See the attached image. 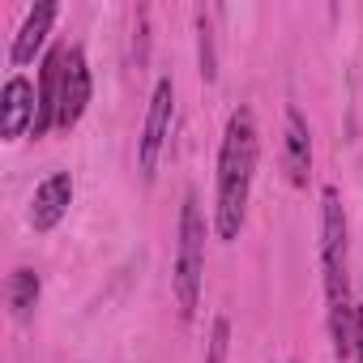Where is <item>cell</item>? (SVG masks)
Segmentation results:
<instances>
[{
  "label": "cell",
  "instance_id": "6da1fadb",
  "mask_svg": "<svg viewBox=\"0 0 363 363\" xmlns=\"http://www.w3.org/2000/svg\"><path fill=\"white\" fill-rule=\"evenodd\" d=\"M320 269H325V299H329V337L337 359H354V312L350 299V240H346V210L342 193L329 184L320 193Z\"/></svg>",
  "mask_w": 363,
  "mask_h": 363
},
{
  "label": "cell",
  "instance_id": "7a4b0ae2",
  "mask_svg": "<svg viewBox=\"0 0 363 363\" xmlns=\"http://www.w3.org/2000/svg\"><path fill=\"white\" fill-rule=\"evenodd\" d=\"M257 116L248 107H235L223 133L218 150V206H214V235L235 240L248 218V193H252V175H257Z\"/></svg>",
  "mask_w": 363,
  "mask_h": 363
},
{
  "label": "cell",
  "instance_id": "3957f363",
  "mask_svg": "<svg viewBox=\"0 0 363 363\" xmlns=\"http://www.w3.org/2000/svg\"><path fill=\"white\" fill-rule=\"evenodd\" d=\"M201 282H206V214L197 193H184L179 206V244H175V269H171V291L179 320H193L201 303Z\"/></svg>",
  "mask_w": 363,
  "mask_h": 363
},
{
  "label": "cell",
  "instance_id": "277c9868",
  "mask_svg": "<svg viewBox=\"0 0 363 363\" xmlns=\"http://www.w3.org/2000/svg\"><path fill=\"white\" fill-rule=\"evenodd\" d=\"M171 116H175V86H171V77H158V86L150 94V107H145L141 137H137V171H141L145 184L158 171V158H162V145H167V133H171Z\"/></svg>",
  "mask_w": 363,
  "mask_h": 363
},
{
  "label": "cell",
  "instance_id": "5b68a950",
  "mask_svg": "<svg viewBox=\"0 0 363 363\" xmlns=\"http://www.w3.org/2000/svg\"><path fill=\"white\" fill-rule=\"evenodd\" d=\"M94 82H90V65L82 48H65V77H60V111H56V128L69 133L82 124L86 107H90Z\"/></svg>",
  "mask_w": 363,
  "mask_h": 363
},
{
  "label": "cell",
  "instance_id": "8992f818",
  "mask_svg": "<svg viewBox=\"0 0 363 363\" xmlns=\"http://www.w3.org/2000/svg\"><path fill=\"white\" fill-rule=\"evenodd\" d=\"M35 116H39V90L26 77H9L0 90V137L18 141L22 133L35 128Z\"/></svg>",
  "mask_w": 363,
  "mask_h": 363
},
{
  "label": "cell",
  "instance_id": "52a82bcc",
  "mask_svg": "<svg viewBox=\"0 0 363 363\" xmlns=\"http://www.w3.org/2000/svg\"><path fill=\"white\" fill-rule=\"evenodd\" d=\"M69 206H73V175L69 171H52L35 189V197H30V227L35 231H56L65 223Z\"/></svg>",
  "mask_w": 363,
  "mask_h": 363
},
{
  "label": "cell",
  "instance_id": "ba28073f",
  "mask_svg": "<svg viewBox=\"0 0 363 363\" xmlns=\"http://www.w3.org/2000/svg\"><path fill=\"white\" fill-rule=\"evenodd\" d=\"M282 167H286V179H291L295 189H303V184H308V175H312V133H308V120L299 116V107H286Z\"/></svg>",
  "mask_w": 363,
  "mask_h": 363
},
{
  "label": "cell",
  "instance_id": "9c48e42d",
  "mask_svg": "<svg viewBox=\"0 0 363 363\" xmlns=\"http://www.w3.org/2000/svg\"><path fill=\"white\" fill-rule=\"evenodd\" d=\"M60 77H65V48H52L43 56L39 69V116H35V137H48L56 128V111H60Z\"/></svg>",
  "mask_w": 363,
  "mask_h": 363
},
{
  "label": "cell",
  "instance_id": "30bf717a",
  "mask_svg": "<svg viewBox=\"0 0 363 363\" xmlns=\"http://www.w3.org/2000/svg\"><path fill=\"white\" fill-rule=\"evenodd\" d=\"M56 13H60L56 5H35V9L26 13L22 30L13 35V48H9V60H13V65H30V60H35V52L43 48V39H48Z\"/></svg>",
  "mask_w": 363,
  "mask_h": 363
},
{
  "label": "cell",
  "instance_id": "8fae6325",
  "mask_svg": "<svg viewBox=\"0 0 363 363\" xmlns=\"http://www.w3.org/2000/svg\"><path fill=\"white\" fill-rule=\"evenodd\" d=\"M5 295H9V312H13V320H30L35 316V308H39V295H43V282H39V274L35 269H13L9 274V282H5Z\"/></svg>",
  "mask_w": 363,
  "mask_h": 363
},
{
  "label": "cell",
  "instance_id": "7c38bea8",
  "mask_svg": "<svg viewBox=\"0 0 363 363\" xmlns=\"http://www.w3.org/2000/svg\"><path fill=\"white\" fill-rule=\"evenodd\" d=\"M197 60H201L206 86H214L218 82V48H214V22L206 9H197Z\"/></svg>",
  "mask_w": 363,
  "mask_h": 363
},
{
  "label": "cell",
  "instance_id": "4fadbf2b",
  "mask_svg": "<svg viewBox=\"0 0 363 363\" xmlns=\"http://www.w3.org/2000/svg\"><path fill=\"white\" fill-rule=\"evenodd\" d=\"M227 350H231V320H227V316H214V329H210V359H206V363H227Z\"/></svg>",
  "mask_w": 363,
  "mask_h": 363
},
{
  "label": "cell",
  "instance_id": "5bb4252c",
  "mask_svg": "<svg viewBox=\"0 0 363 363\" xmlns=\"http://www.w3.org/2000/svg\"><path fill=\"white\" fill-rule=\"evenodd\" d=\"M354 363H363V303L354 312Z\"/></svg>",
  "mask_w": 363,
  "mask_h": 363
}]
</instances>
